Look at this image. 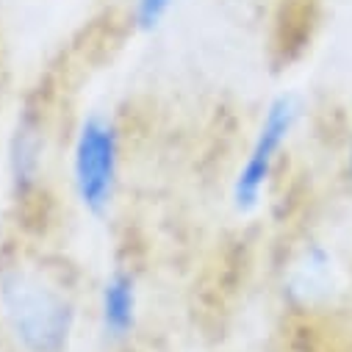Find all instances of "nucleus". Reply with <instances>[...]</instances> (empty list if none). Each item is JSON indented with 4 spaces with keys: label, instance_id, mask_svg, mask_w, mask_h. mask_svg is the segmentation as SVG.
<instances>
[{
    "label": "nucleus",
    "instance_id": "obj_2",
    "mask_svg": "<svg viewBox=\"0 0 352 352\" xmlns=\"http://www.w3.org/2000/svg\"><path fill=\"white\" fill-rule=\"evenodd\" d=\"M72 189L92 219L109 217L122 175V128L111 114H86L72 139Z\"/></svg>",
    "mask_w": 352,
    "mask_h": 352
},
{
    "label": "nucleus",
    "instance_id": "obj_4",
    "mask_svg": "<svg viewBox=\"0 0 352 352\" xmlns=\"http://www.w3.org/2000/svg\"><path fill=\"white\" fill-rule=\"evenodd\" d=\"M142 314V297H139V280L131 270H111L100 286L98 294V319L100 333L109 344H125L139 327Z\"/></svg>",
    "mask_w": 352,
    "mask_h": 352
},
{
    "label": "nucleus",
    "instance_id": "obj_5",
    "mask_svg": "<svg viewBox=\"0 0 352 352\" xmlns=\"http://www.w3.org/2000/svg\"><path fill=\"white\" fill-rule=\"evenodd\" d=\"M42 128L34 117H23L12 133L9 144V175L17 192H28L42 178V150H45Z\"/></svg>",
    "mask_w": 352,
    "mask_h": 352
},
{
    "label": "nucleus",
    "instance_id": "obj_1",
    "mask_svg": "<svg viewBox=\"0 0 352 352\" xmlns=\"http://www.w3.org/2000/svg\"><path fill=\"white\" fill-rule=\"evenodd\" d=\"M78 308L69 289L34 261L0 267V327L17 352H69Z\"/></svg>",
    "mask_w": 352,
    "mask_h": 352
},
{
    "label": "nucleus",
    "instance_id": "obj_3",
    "mask_svg": "<svg viewBox=\"0 0 352 352\" xmlns=\"http://www.w3.org/2000/svg\"><path fill=\"white\" fill-rule=\"evenodd\" d=\"M302 111L305 103L297 92H280L263 109V117L252 133V142L230 186V200L239 214H252L261 206L280 166L283 153L289 150V142L294 139V131L302 122Z\"/></svg>",
    "mask_w": 352,
    "mask_h": 352
},
{
    "label": "nucleus",
    "instance_id": "obj_6",
    "mask_svg": "<svg viewBox=\"0 0 352 352\" xmlns=\"http://www.w3.org/2000/svg\"><path fill=\"white\" fill-rule=\"evenodd\" d=\"M175 6H178V0H131L128 23L136 34H155L169 20Z\"/></svg>",
    "mask_w": 352,
    "mask_h": 352
},
{
    "label": "nucleus",
    "instance_id": "obj_7",
    "mask_svg": "<svg viewBox=\"0 0 352 352\" xmlns=\"http://www.w3.org/2000/svg\"><path fill=\"white\" fill-rule=\"evenodd\" d=\"M341 172H344V178L352 189V136L346 139V147H344V164H341Z\"/></svg>",
    "mask_w": 352,
    "mask_h": 352
}]
</instances>
